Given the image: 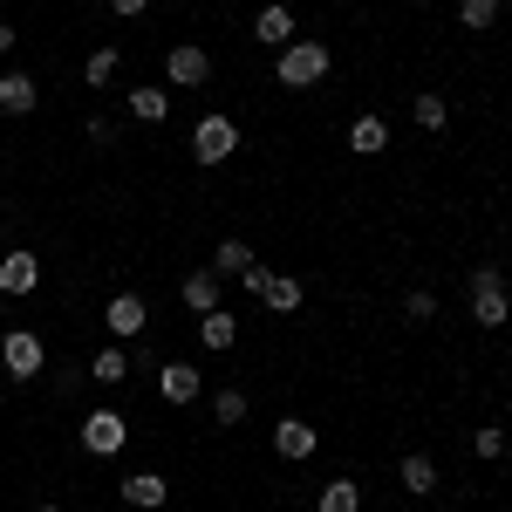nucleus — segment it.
Instances as JSON below:
<instances>
[{
    "label": "nucleus",
    "instance_id": "nucleus-1",
    "mask_svg": "<svg viewBox=\"0 0 512 512\" xmlns=\"http://www.w3.org/2000/svg\"><path fill=\"white\" fill-rule=\"evenodd\" d=\"M274 76H280V89H315V82L328 76V41H287Z\"/></svg>",
    "mask_w": 512,
    "mask_h": 512
},
{
    "label": "nucleus",
    "instance_id": "nucleus-2",
    "mask_svg": "<svg viewBox=\"0 0 512 512\" xmlns=\"http://www.w3.org/2000/svg\"><path fill=\"white\" fill-rule=\"evenodd\" d=\"M472 321L478 328H506L512 321V301H506L499 267H472Z\"/></svg>",
    "mask_w": 512,
    "mask_h": 512
},
{
    "label": "nucleus",
    "instance_id": "nucleus-3",
    "mask_svg": "<svg viewBox=\"0 0 512 512\" xmlns=\"http://www.w3.org/2000/svg\"><path fill=\"white\" fill-rule=\"evenodd\" d=\"M0 362H7L14 383H35L41 369H48V349H41L35 328H14V335H0Z\"/></svg>",
    "mask_w": 512,
    "mask_h": 512
},
{
    "label": "nucleus",
    "instance_id": "nucleus-4",
    "mask_svg": "<svg viewBox=\"0 0 512 512\" xmlns=\"http://www.w3.org/2000/svg\"><path fill=\"white\" fill-rule=\"evenodd\" d=\"M123 444H130V424H123V417L110 410V403L82 417V451H89V458H117Z\"/></svg>",
    "mask_w": 512,
    "mask_h": 512
},
{
    "label": "nucleus",
    "instance_id": "nucleus-5",
    "mask_svg": "<svg viewBox=\"0 0 512 512\" xmlns=\"http://www.w3.org/2000/svg\"><path fill=\"white\" fill-rule=\"evenodd\" d=\"M239 151V123L233 117H198V130H192V158L198 164H226Z\"/></svg>",
    "mask_w": 512,
    "mask_h": 512
},
{
    "label": "nucleus",
    "instance_id": "nucleus-6",
    "mask_svg": "<svg viewBox=\"0 0 512 512\" xmlns=\"http://www.w3.org/2000/svg\"><path fill=\"white\" fill-rule=\"evenodd\" d=\"M35 287H41V260L35 253H21V246L0 253V294H7V301H28Z\"/></svg>",
    "mask_w": 512,
    "mask_h": 512
},
{
    "label": "nucleus",
    "instance_id": "nucleus-7",
    "mask_svg": "<svg viewBox=\"0 0 512 512\" xmlns=\"http://www.w3.org/2000/svg\"><path fill=\"white\" fill-rule=\"evenodd\" d=\"M205 76H212V55H205L198 41H178V48L164 55V82H178V89H198Z\"/></svg>",
    "mask_w": 512,
    "mask_h": 512
},
{
    "label": "nucleus",
    "instance_id": "nucleus-8",
    "mask_svg": "<svg viewBox=\"0 0 512 512\" xmlns=\"http://www.w3.org/2000/svg\"><path fill=\"white\" fill-rule=\"evenodd\" d=\"M103 321H110V335H117V342H137V335H144V321H151V308H144V294H110Z\"/></svg>",
    "mask_w": 512,
    "mask_h": 512
},
{
    "label": "nucleus",
    "instance_id": "nucleus-9",
    "mask_svg": "<svg viewBox=\"0 0 512 512\" xmlns=\"http://www.w3.org/2000/svg\"><path fill=\"white\" fill-rule=\"evenodd\" d=\"M274 451L287 458V465L315 458V424H308V417H280V424H274Z\"/></svg>",
    "mask_w": 512,
    "mask_h": 512
},
{
    "label": "nucleus",
    "instance_id": "nucleus-10",
    "mask_svg": "<svg viewBox=\"0 0 512 512\" xmlns=\"http://www.w3.org/2000/svg\"><path fill=\"white\" fill-rule=\"evenodd\" d=\"M198 390H205V383H198L192 362H164V369H158V396H164V403L185 410V403H198Z\"/></svg>",
    "mask_w": 512,
    "mask_h": 512
},
{
    "label": "nucleus",
    "instance_id": "nucleus-11",
    "mask_svg": "<svg viewBox=\"0 0 512 512\" xmlns=\"http://www.w3.org/2000/svg\"><path fill=\"white\" fill-rule=\"evenodd\" d=\"M35 103H41V82L35 76H21V69L0 76V110H7V117H28Z\"/></svg>",
    "mask_w": 512,
    "mask_h": 512
},
{
    "label": "nucleus",
    "instance_id": "nucleus-12",
    "mask_svg": "<svg viewBox=\"0 0 512 512\" xmlns=\"http://www.w3.org/2000/svg\"><path fill=\"white\" fill-rule=\"evenodd\" d=\"M178 294H185V308H192V315H212V308H226V301H219V274H212V267L185 274V287H178Z\"/></svg>",
    "mask_w": 512,
    "mask_h": 512
},
{
    "label": "nucleus",
    "instance_id": "nucleus-13",
    "mask_svg": "<svg viewBox=\"0 0 512 512\" xmlns=\"http://www.w3.org/2000/svg\"><path fill=\"white\" fill-rule=\"evenodd\" d=\"M349 151H362V158H383V151H390V123H383V117H355V123H349Z\"/></svg>",
    "mask_w": 512,
    "mask_h": 512
},
{
    "label": "nucleus",
    "instance_id": "nucleus-14",
    "mask_svg": "<svg viewBox=\"0 0 512 512\" xmlns=\"http://www.w3.org/2000/svg\"><path fill=\"white\" fill-rule=\"evenodd\" d=\"M123 506L158 512V506H164V478H158V472H130V478H123Z\"/></svg>",
    "mask_w": 512,
    "mask_h": 512
},
{
    "label": "nucleus",
    "instance_id": "nucleus-15",
    "mask_svg": "<svg viewBox=\"0 0 512 512\" xmlns=\"http://www.w3.org/2000/svg\"><path fill=\"white\" fill-rule=\"evenodd\" d=\"M253 35L260 41H274V48H287V41H294V7H260V14H253Z\"/></svg>",
    "mask_w": 512,
    "mask_h": 512
},
{
    "label": "nucleus",
    "instance_id": "nucleus-16",
    "mask_svg": "<svg viewBox=\"0 0 512 512\" xmlns=\"http://www.w3.org/2000/svg\"><path fill=\"white\" fill-rule=\"evenodd\" d=\"M130 117L137 123H164L171 117V96H164L158 82H137V89H130Z\"/></svg>",
    "mask_w": 512,
    "mask_h": 512
},
{
    "label": "nucleus",
    "instance_id": "nucleus-17",
    "mask_svg": "<svg viewBox=\"0 0 512 512\" xmlns=\"http://www.w3.org/2000/svg\"><path fill=\"white\" fill-rule=\"evenodd\" d=\"M246 267H260V260H253V246H246V239H219V253H212V274H219V280H239Z\"/></svg>",
    "mask_w": 512,
    "mask_h": 512
},
{
    "label": "nucleus",
    "instance_id": "nucleus-18",
    "mask_svg": "<svg viewBox=\"0 0 512 512\" xmlns=\"http://www.w3.org/2000/svg\"><path fill=\"white\" fill-rule=\"evenodd\" d=\"M253 301H267L274 315H294V308H301V280H287V274H267V280H260V294H253Z\"/></svg>",
    "mask_w": 512,
    "mask_h": 512
},
{
    "label": "nucleus",
    "instance_id": "nucleus-19",
    "mask_svg": "<svg viewBox=\"0 0 512 512\" xmlns=\"http://www.w3.org/2000/svg\"><path fill=\"white\" fill-rule=\"evenodd\" d=\"M198 342H205V349H219V355H226V349L239 342V321L226 315V308H212V315H198Z\"/></svg>",
    "mask_w": 512,
    "mask_h": 512
},
{
    "label": "nucleus",
    "instance_id": "nucleus-20",
    "mask_svg": "<svg viewBox=\"0 0 512 512\" xmlns=\"http://www.w3.org/2000/svg\"><path fill=\"white\" fill-rule=\"evenodd\" d=\"M315 512H362V485H355V478H328Z\"/></svg>",
    "mask_w": 512,
    "mask_h": 512
},
{
    "label": "nucleus",
    "instance_id": "nucleus-21",
    "mask_svg": "<svg viewBox=\"0 0 512 512\" xmlns=\"http://www.w3.org/2000/svg\"><path fill=\"white\" fill-rule=\"evenodd\" d=\"M89 376H96L103 390H117L123 376H130V355H123L117 342H110V349H96V355H89Z\"/></svg>",
    "mask_w": 512,
    "mask_h": 512
},
{
    "label": "nucleus",
    "instance_id": "nucleus-22",
    "mask_svg": "<svg viewBox=\"0 0 512 512\" xmlns=\"http://www.w3.org/2000/svg\"><path fill=\"white\" fill-rule=\"evenodd\" d=\"M396 478H403V492H417V499H431V492H437V465L424 458V451H410V458H403V472H396Z\"/></svg>",
    "mask_w": 512,
    "mask_h": 512
},
{
    "label": "nucleus",
    "instance_id": "nucleus-23",
    "mask_svg": "<svg viewBox=\"0 0 512 512\" xmlns=\"http://www.w3.org/2000/svg\"><path fill=\"white\" fill-rule=\"evenodd\" d=\"M458 21H465L472 35H485V28H499V0H458Z\"/></svg>",
    "mask_w": 512,
    "mask_h": 512
},
{
    "label": "nucleus",
    "instance_id": "nucleus-24",
    "mask_svg": "<svg viewBox=\"0 0 512 512\" xmlns=\"http://www.w3.org/2000/svg\"><path fill=\"white\" fill-rule=\"evenodd\" d=\"M117 69H123V55H117V48H96V55L82 62V82H89V89H103V82L117 76Z\"/></svg>",
    "mask_w": 512,
    "mask_h": 512
},
{
    "label": "nucleus",
    "instance_id": "nucleus-25",
    "mask_svg": "<svg viewBox=\"0 0 512 512\" xmlns=\"http://www.w3.org/2000/svg\"><path fill=\"white\" fill-rule=\"evenodd\" d=\"M410 117H417V130H444V123H451V103H444V96H417Z\"/></svg>",
    "mask_w": 512,
    "mask_h": 512
},
{
    "label": "nucleus",
    "instance_id": "nucleus-26",
    "mask_svg": "<svg viewBox=\"0 0 512 512\" xmlns=\"http://www.w3.org/2000/svg\"><path fill=\"white\" fill-rule=\"evenodd\" d=\"M212 424H246V390H219L212 396Z\"/></svg>",
    "mask_w": 512,
    "mask_h": 512
},
{
    "label": "nucleus",
    "instance_id": "nucleus-27",
    "mask_svg": "<svg viewBox=\"0 0 512 512\" xmlns=\"http://www.w3.org/2000/svg\"><path fill=\"white\" fill-rule=\"evenodd\" d=\"M472 451L499 465V458H506V431H499V424H478V431H472Z\"/></svg>",
    "mask_w": 512,
    "mask_h": 512
},
{
    "label": "nucleus",
    "instance_id": "nucleus-28",
    "mask_svg": "<svg viewBox=\"0 0 512 512\" xmlns=\"http://www.w3.org/2000/svg\"><path fill=\"white\" fill-rule=\"evenodd\" d=\"M403 321H410V328L437 321V294H424V287H417V294H403Z\"/></svg>",
    "mask_w": 512,
    "mask_h": 512
},
{
    "label": "nucleus",
    "instance_id": "nucleus-29",
    "mask_svg": "<svg viewBox=\"0 0 512 512\" xmlns=\"http://www.w3.org/2000/svg\"><path fill=\"white\" fill-rule=\"evenodd\" d=\"M144 7H151V0H110V14H123V21H137Z\"/></svg>",
    "mask_w": 512,
    "mask_h": 512
},
{
    "label": "nucleus",
    "instance_id": "nucleus-30",
    "mask_svg": "<svg viewBox=\"0 0 512 512\" xmlns=\"http://www.w3.org/2000/svg\"><path fill=\"white\" fill-rule=\"evenodd\" d=\"M7 48H21V35H14V28L0 21V55H7Z\"/></svg>",
    "mask_w": 512,
    "mask_h": 512
},
{
    "label": "nucleus",
    "instance_id": "nucleus-31",
    "mask_svg": "<svg viewBox=\"0 0 512 512\" xmlns=\"http://www.w3.org/2000/svg\"><path fill=\"white\" fill-rule=\"evenodd\" d=\"M35 512H62V506H35Z\"/></svg>",
    "mask_w": 512,
    "mask_h": 512
},
{
    "label": "nucleus",
    "instance_id": "nucleus-32",
    "mask_svg": "<svg viewBox=\"0 0 512 512\" xmlns=\"http://www.w3.org/2000/svg\"><path fill=\"white\" fill-rule=\"evenodd\" d=\"M110 512H130V506H110Z\"/></svg>",
    "mask_w": 512,
    "mask_h": 512
},
{
    "label": "nucleus",
    "instance_id": "nucleus-33",
    "mask_svg": "<svg viewBox=\"0 0 512 512\" xmlns=\"http://www.w3.org/2000/svg\"><path fill=\"white\" fill-rule=\"evenodd\" d=\"M0 178H7V164H0Z\"/></svg>",
    "mask_w": 512,
    "mask_h": 512
}]
</instances>
